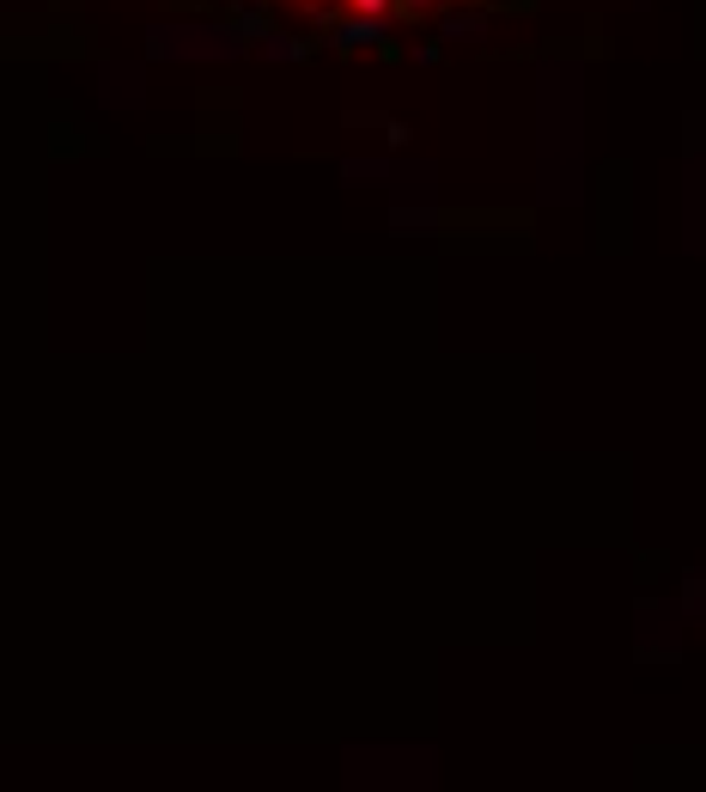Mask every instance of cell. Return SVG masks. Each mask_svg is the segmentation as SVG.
I'll return each instance as SVG.
<instances>
[{
	"instance_id": "obj_2",
	"label": "cell",
	"mask_w": 706,
	"mask_h": 792,
	"mask_svg": "<svg viewBox=\"0 0 706 792\" xmlns=\"http://www.w3.org/2000/svg\"><path fill=\"white\" fill-rule=\"evenodd\" d=\"M348 7H353V13H366V19H384L396 0H348Z\"/></svg>"
},
{
	"instance_id": "obj_3",
	"label": "cell",
	"mask_w": 706,
	"mask_h": 792,
	"mask_svg": "<svg viewBox=\"0 0 706 792\" xmlns=\"http://www.w3.org/2000/svg\"><path fill=\"white\" fill-rule=\"evenodd\" d=\"M402 7H427V0H402Z\"/></svg>"
},
{
	"instance_id": "obj_1",
	"label": "cell",
	"mask_w": 706,
	"mask_h": 792,
	"mask_svg": "<svg viewBox=\"0 0 706 792\" xmlns=\"http://www.w3.org/2000/svg\"><path fill=\"white\" fill-rule=\"evenodd\" d=\"M372 37H384V19H366V13L341 31V43H372Z\"/></svg>"
}]
</instances>
